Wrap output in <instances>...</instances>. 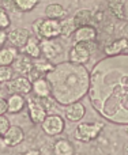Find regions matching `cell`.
<instances>
[{
  "label": "cell",
  "instance_id": "1",
  "mask_svg": "<svg viewBox=\"0 0 128 155\" xmlns=\"http://www.w3.org/2000/svg\"><path fill=\"white\" fill-rule=\"evenodd\" d=\"M51 84L55 101L68 105L86 95L90 86V75L83 65L74 63H60L45 75Z\"/></svg>",
  "mask_w": 128,
  "mask_h": 155
},
{
  "label": "cell",
  "instance_id": "2",
  "mask_svg": "<svg viewBox=\"0 0 128 155\" xmlns=\"http://www.w3.org/2000/svg\"><path fill=\"white\" fill-rule=\"evenodd\" d=\"M33 31L38 40H55L60 35V21L56 19H37L33 23Z\"/></svg>",
  "mask_w": 128,
  "mask_h": 155
},
{
  "label": "cell",
  "instance_id": "3",
  "mask_svg": "<svg viewBox=\"0 0 128 155\" xmlns=\"http://www.w3.org/2000/svg\"><path fill=\"white\" fill-rule=\"evenodd\" d=\"M104 129V124L102 123H80L75 128V139L79 142H91V140L97 139Z\"/></svg>",
  "mask_w": 128,
  "mask_h": 155
},
{
  "label": "cell",
  "instance_id": "4",
  "mask_svg": "<svg viewBox=\"0 0 128 155\" xmlns=\"http://www.w3.org/2000/svg\"><path fill=\"white\" fill-rule=\"evenodd\" d=\"M91 42H86V44H75L68 52V60L69 63L74 64H79V65H85L86 63L90 60L91 56V48H90Z\"/></svg>",
  "mask_w": 128,
  "mask_h": 155
},
{
  "label": "cell",
  "instance_id": "5",
  "mask_svg": "<svg viewBox=\"0 0 128 155\" xmlns=\"http://www.w3.org/2000/svg\"><path fill=\"white\" fill-rule=\"evenodd\" d=\"M41 128L48 136H56L63 134L66 128V121L60 114H48L41 123Z\"/></svg>",
  "mask_w": 128,
  "mask_h": 155
},
{
  "label": "cell",
  "instance_id": "6",
  "mask_svg": "<svg viewBox=\"0 0 128 155\" xmlns=\"http://www.w3.org/2000/svg\"><path fill=\"white\" fill-rule=\"evenodd\" d=\"M26 105H27V109H29L30 120L34 124H40L41 125V123L48 116V110H46V107L41 102V99L37 98V97H34V98L30 97V98L26 99Z\"/></svg>",
  "mask_w": 128,
  "mask_h": 155
},
{
  "label": "cell",
  "instance_id": "7",
  "mask_svg": "<svg viewBox=\"0 0 128 155\" xmlns=\"http://www.w3.org/2000/svg\"><path fill=\"white\" fill-rule=\"evenodd\" d=\"M8 83V90L11 94H21V95H27L32 93L33 83L27 76L19 75L14 79H11Z\"/></svg>",
  "mask_w": 128,
  "mask_h": 155
},
{
  "label": "cell",
  "instance_id": "8",
  "mask_svg": "<svg viewBox=\"0 0 128 155\" xmlns=\"http://www.w3.org/2000/svg\"><path fill=\"white\" fill-rule=\"evenodd\" d=\"M25 139V131L18 125H10V128L3 134L2 140L5 147H15L21 144Z\"/></svg>",
  "mask_w": 128,
  "mask_h": 155
},
{
  "label": "cell",
  "instance_id": "9",
  "mask_svg": "<svg viewBox=\"0 0 128 155\" xmlns=\"http://www.w3.org/2000/svg\"><path fill=\"white\" fill-rule=\"evenodd\" d=\"M30 38V31L27 29H22V27H16V29L11 30L7 33V42H10L11 46L16 49H22L26 42Z\"/></svg>",
  "mask_w": 128,
  "mask_h": 155
},
{
  "label": "cell",
  "instance_id": "10",
  "mask_svg": "<svg viewBox=\"0 0 128 155\" xmlns=\"http://www.w3.org/2000/svg\"><path fill=\"white\" fill-rule=\"evenodd\" d=\"M40 48H41V56L46 60H53L63 52V46L55 40H41L40 41Z\"/></svg>",
  "mask_w": 128,
  "mask_h": 155
},
{
  "label": "cell",
  "instance_id": "11",
  "mask_svg": "<svg viewBox=\"0 0 128 155\" xmlns=\"http://www.w3.org/2000/svg\"><path fill=\"white\" fill-rule=\"evenodd\" d=\"M74 42L75 44H86V42H93L97 38V30L90 25H85V26H79L75 29L74 34Z\"/></svg>",
  "mask_w": 128,
  "mask_h": 155
},
{
  "label": "cell",
  "instance_id": "12",
  "mask_svg": "<svg viewBox=\"0 0 128 155\" xmlns=\"http://www.w3.org/2000/svg\"><path fill=\"white\" fill-rule=\"evenodd\" d=\"M11 67H12L14 72H18L19 75L27 76L30 74V71L33 70V59L25 53L18 54L16 59L14 60V63L11 64Z\"/></svg>",
  "mask_w": 128,
  "mask_h": 155
},
{
  "label": "cell",
  "instance_id": "13",
  "mask_svg": "<svg viewBox=\"0 0 128 155\" xmlns=\"http://www.w3.org/2000/svg\"><path fill=\"white\" fill-rule=\"evenodd\" d=\"M86 114V107L82 102L76 101L68 104L66 107V118L72 123H79Z\"/></svg>",
  "mask_w": 128,
  "mask_h": 155
},
{
  "label": "cell",
  "instance_id": "14",
  "mask_svg": "<svg viewBox=\"0 0 128 155\" xmlns=\"http://www.w3.org/2000/svg\"><path fill=\"white\" fill-rule=\"evenodd\" d=\"M33 83V87H32V91L34 93V95L37 98H49L52 94V90H51V84H49L48 79L45 76H41L38 79H35Z\"/></svg>",
  "mask_w": 128,
  "mask_h": 155
},
{
  "label": "cell",
  "instance_id": "15",
  "mask_svg": "<svg viewBox=\"0 0 128 155\" xmlns=\"http://www.w3.org/2000/svg\"><path fill=\"white\" fill-rule=\"evenodd\" d=\"M5 101H7L8 112L12 113V114L22 112L23 107L26 106V98H25V95H21V94H11Z\"/></svg>",
  "mask_w": 128,
  "mask_h": 155
},
{
  "label": "cell",
  "instance_id": "16",
  "mask_svg": "<svg viewBox=\"0 0 128 155\" xmlns=\"http://www.w3.org/2000/svg\"><path fill=\"white\" fill-rule=\"evenodd\" d=\"M25 54H27L29 57L34 59H40L41 57V48H40V41H38L37 37H32L30 35L29 41L26 42V45L22 48Z\"/></svg>",
  "mask_w": 128,
  "mask_h": 155
},
{
  "label": "cell",
  "instance_id": "17",
  "mask_svg": "<svg viewBox=\"0 0 128 155\" xmlns=\"http://www.w3.org/2000/svg\"><path fill=\"white\" fill-rule=\"evenodd\" d=\"M45 16L48 19L60 21V19H64L67 16V10L59 3H51L45 8Z\"/></svg>",
  "mask_w": 128,
  "mask_h": 155
},
{
  "label": "cell",
  "instance_id": "18",
  "mask_svg": "<svg viewBox=\"0 0 128 155\" xmlns=\"http://www.w3.org/2000/svg\"><path fill=\"white\" fill-rule=\"evenodd\" d=\"M18 54V49L14 46H2L0 48V65H11Z\"/></svg>",
  "mask_w": 128,
  "mask_h": 155
},
{
  "label": "cell",
  "instance_id": "19",
  "mask_svg": "<svg viewBox=\"0 0 128 155\" xmlns=\"http://www.w3.org/2000/svg\"><path fill=\"white\" fill-rule=\"evenodd\" d=\"M55 155H74L75 148L72 146V143L67 139H59L56 140L53 146Z\"/></svg>",
  "mask_w": 128,
  "mask_h": 155
},
{
  "label": "cell",
  "instance_id": "20",
  "mask_svg": "<svg viewBox=\"0 0 128 155\" xmlns=\"http://www.w3.org/2000/svg\"><path fill=\"white\" fill-rule=\"evenodd\" d=\"M127 48H128V41L126 38H120V40H116L112 44L106 45L104 51L108 56H116V54L121 53L123 51H126Z\"/></svg>",
  "mask_w": 128,
  "mask_h": 155
},
{
  "label": "cell",
  "instance_id": "21",
  "mask_svg": "<svg viewBox=\"0 0 128 155\" xmlns=\"http://www.w3.org/2000/svg\"><path fill=\"white\" fill-rule=\"evenodd\" d=\"M53 67L55 65L46 59H41L40 57V59L33 60V68H34L38 74H41L42 76H45L48 72H51V71L53 70Z\"/></svg>",
  "mask_w": 128,
  "mask_h": 155
},
{
  "label": "cell",
  "instance_id": "22",
  "mask_svg": "<svg viewBox=\"0 0 128 155\" xmlns=\"http://www.w3.org/2000/svg\"><path fill=\"white\" fill-rule=\"evenodd\" d=\"M75 29H76V25H75L72 18H64L63 21H60V30H62L60 35H63V37H69V35H72Z\"/></svg>",
  "mask_w": 128,
  "mask_h": 155
},
{
  "label": "cell",
  "instance_id": "23",
  "mask_svg": "<svg viewBox=\"0 0 128 155\" xmlns=\"http://www.w3.org/2000/svg\"><path fill=\"white\" fill-rule=\"evenodd\" d=\"M12 3L18 11H21V12H29V11L34 10L37 7L40 0H14Z\"/></svg>",
  "mask_w": 128,
  "mask_h": 155
},
{
  "label": "cell",
  "instance_id": "24",
  "mask_svg": "<svg viewBox=\"0 0 128 155\" xmlns=\"http://www.w3.org/2000/svg\"><path fill=\"white\" fill-rule=\"evenodd\" d=\"M90 11L85 10V8H82V10H79L76 14H75V16L72 19H74L75 25H76V27L79 26H85V25H89V21H90Z\"/></svg>",
  "mask_w": 128,
  "mask_h": 155
},
{
  "label": "cell",
  "instance_id": "25",
  "mask_svg": "<svg viewBox=\"0 0 128 155\" xmlns=\"http://www.w3.org/2000/svg\"><path fill=\"white\" fill-rule=\"evenodd\" d=\"M14 70L11 65H0V83H7L12 79Z\"/></svg>",
  "mask_w": 128,
  "mask_h": 155
},
{
  "label": "cell",
  "instance_id": "26",
  "mask_svg": "<svg viewBox=\"0 0 128 155\" xmlns=\"http://www.w3.org/2000/svg\"><path fill=\"white\" fill-rule=\"evenodd\" d=\"M10 25H11V19H10V16H8L7 11L0 7V29L5 30L10 27Z\"/></svg>",
  "mask_w": 128,
  "mask_h": 155
},
{
  "label": "cell",
  "instance_id": "27",
  "mask_svg": "<svg viewBox=\"0 0 128 155\" xmlns=\"http://www.w3.org/2000/svg\"><path fill=\"white\" fill-rule=\"evenodd\" d=\"M10 125H11L10 120L5 117V114H0V135H2V136H3V134L10 128Z\"/></svg>",
  "mask_w": 128,
  "mask_h": 155
},
{
  "label": "cell",
  "instance_id": "28",
  "mask_svg": "<svg viewBox=\"0 0 128 155\" xmlns=\"http://www.w3.org/2000/svg\"><path fill=\"white\" fill-rule=\"evenodd\" d=\"M8 112L7 109V101L4 98H0V114H5Z\"/></svg>",
  "mask_w": 128,
  "mask_h": 155
},
{
  "label": "cell",
  "instance_id": "29",
  "mask_svg": "<svg viewBox=\"0 0 128 155\" xmlns=\"http://www.w3.org/2000/svg\"><path fill=\"white\" fill-rule=\"evenodd\" d=\"M7 42V31L3 29H0V48L4 46V44Z\"/></svg>",
  "mask_w": 128,
  "mask_h": 155
},
{
  "label": "cell",
  "instance_id": "30",
  "mask_svg": "<svg viewBox=\"0 0 128 155\" xmlns=\"http://www.w3.org/2000/svg\"><path fill=\"white\" fill-rule=\"evenodd\" d=\"M124 155H128V142L126 143V146H124Z\"/></svg>",
  "mask_w": 128,
  "mask_h": 155
},
{
  "label": "cell",
  "instance_id": "31",
  "mask_svg": "<svg viewBox=\"0 0 128 155\" xmlns=\"http://www.w3.org/2000/svg\"><path fill=\"white\" fill-rule=\"evenodd\" d=\"M0 98H4V91H3L2 87H0Z\"/></svg>",
  "mask_w": 128,
  "mask_h": 155
},
{
  "label": "cell",
  "instance_id": "32",
  "mask_svg": "<svg viewBox=\"0 0 128 155\" xmlns=\"http://www.w3.org/2000/svg\"><path fill=\"white\" fill-rule=\"evenodd\" d=\"M0 144H3V140H2V135H0Z\"/></svg>",
  "mask_w": 128,
  "mask_h": 155
},
{
  "label": "cell",
  "instance_id": "33",
  "mask_svg": "<svg viewBox=\"0 0 128 155\" xmlns=\"http://www.w3.org/2000/svg\"><path fill=\"white\" fill-rule=\"evenodd\" d=\"M5 2H14V0H5Z\"/></svg>",
  "mask_w": 128,
  "mask_h": 155
}]
</instances>
